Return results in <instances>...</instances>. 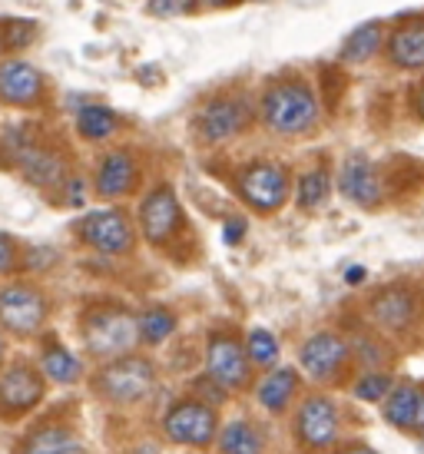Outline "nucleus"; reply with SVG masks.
<instances>
[{"instance_id":"obj_12","label":"nucleus","mask_w":424,"mask_h":454,"mask_svg":"<svg viewBox=\"0 0 424 454\" xmlns=\"http://www.w3.org/2000/svg\"><path fill=\"white\" fill-rule=\"evenodd\" d=\"M179 226H183V209H179L173 186H156L139 202V232L146 236V242L162 246V242L173 239V232Z\"/></svg>"},{"instance_id":"obj_4","label":"nucleus","mask_w":424,"mask_h":454,"mask_svg":"<svg viewBox=\"0 0 424 454\" xmlns=\"http://www.w3.org/2000/svg\"><path fill=\"white\" fill-rule=\"evenodd\" d=\"M156 385V368L143 355H123L116 362H103V368L93 379V388L100 391L113 404H137Z\"/></svg>"},{"instance_id":"obj_27","label":"nucleus","mask_w":424,"mask_h":454,"mask_svg":"<svg viewBox=\"0 0 424 454\" xmlns=\"http://www.w3.org/2000/svg\"><path fill=\"white\" fill-rule=\"evenodd\" d=\"M328 192H332V176L325 169H309L295 186V202H299V209L312 213V209H322Z\"/></svg>"},{"instance_id":"obj_33","label":"nucleus","mask_w":424,"mask_h":454,"mask_svg":"<svg viewBox=\"0 0 424 454\" xmlns=\"http://www.w3.org/2000/svg\"><path fill=\"white\" fill-rule=\"evenodd\" d=\"M17 259H20V253H17V242H13L7 232H0V276L13 272Z\"/></svg>"},{"instance_id":"obj_38","label":"nucleus","mask_w":424,"mask_h":454,"mask_svg":"<svg viewBox=\"0 0 424 454\" xmlns=\"http://www.w3.org/2000/svg\"><path fill=\"white\" fill-rule=\"evenodd\" d=\"M200 7H225V4H232V0H196Z\"/></svg>"},{"instance_id":"obj_32","label":"nucleus","mask_w":424,"mask_h":454,"mask_svg":"<svg viewBox=\"0 0 424 454\" xmlns=\"http://www.w3.org/2000/svg\"><path fill=\"white\" fill-rule=\"evenodd\" d=\"M196 7V0H146V11L153 17H183Z\"/></svg>"},{"instance_id":"obj_39","label":"nucleus","mask_w":424,"mask_h":454,"mask_svg":"<svg viewBox=\"0 0 424 454\" xmlns=\"http://www.w3.org/2000/svg\"><path fill=\"white\" fill-rule=\"evenodd\" d=\"M414 428L424 434V391H421V408H418V425H414Z\"/></svg>"},{"instance_id":"obj_6","label":"nucleus","mask_w":424,"mask_h":454,"mask_svg":"<svg viewBox=\"0 0 424 454\" xmlns=\"http://www.w3.org/2000/svg\"><path fill=\"white\" fill-rule=\"evenodd\" d=\"M47 312L51 305L43 299V292L27 282H13L7 289H0V328L11 335H20V339L37 335L47 322Z\"/></svg>"},{"instance_id":"obj_13","label":"nucleus","mask_w":424,"mask_h":454,"mask_svg":"<svg viewBox=\"0 0 424 454\" xmlns=\"http://www.w3.org/2000/svg\"><path fill=\"white\" fill-rule=\"evenodd\" d=\"M351 358V345L335 332H318L302 345V368L315 381H332Z\"/></svg>"},{"instance_id":"obj_19","label":"nucleus","mask_w":424,"mask_h":454,"mask_svg":"<svg viewBox=\"0 0 424 454\" xmlns=\"http://www.w3.org/2000/svg\"><path fill=\"white\" fill-rule=\"evenodd\" d=\"M385 51L398 70H424V17H408L395 27Z\"/></svg>"},{"instance_id":"obj_1","label":"nucleus","mask_w":424,"mask_h":454,"mask_svg":"<svg viewBox=\"0 0 424 454\" xmlns=\"http://www.w3.org/2000/svg\"><path fill=\"white\" fill-rule=\"evenodd\" d=\"M318 97L312 93L309 83L302 80H288V83H272L265 90L263 103H259V116L263 123L279 137H302L318 123Z\"/></svg>"},{"instance_id":"obj_31","label":"nucleus","mask_w":424,"mask_h":454,"mask_svg":"<svg viewBox=\"0 0 424 454\" xmlns=\"http://www.w3.org/2000/svg\"><path fill=\"white\" fill-rule=\"evenodd\" d=\"M7 37L0 40V43H7V47H27V43H34L37 37V24H30V20H7Z\"/></svg>"},{"instance_id":"obj_34","label":"nucleus","mask_w":424,"mask_h":454,"mask_svg":"<svg viewBox=\"0 0 424 454\" xmlns=\"http://www.w3.org/2000/svg\"><path fill=\"white\" fill-rule=\"evenodd\" d=\"M223 236H225V242H229V246H236V242L246 236V223H242V219H225Z\"/></svg>"},{"instance_id":"obj_11","label":"nucleus","mask_w":424,"mask_h":454,"mask_svg":"<svg viewBox=\"0 0 424 454\" xmlns=\"http://www.w3.org/2000/svg\"><path fill=\"white\" fill-rule=\"evenodd\" d=\"M43 402V375L34 365H11L0 375V418H20Z\"/></svg>"},{"instance_id":"obj_20","label":"nucleus","mask_w":424,"mask_h":454,"mask_svg":"<svg viewBox=\"0 0 424 454\" xmlns=\"http://www.w3.org/2000/svg\"><path fill=\"white\" fill-rule=\"evenodd\" d=\"M17 454H87V448L70 428L43 425V428H34L27 434Z\"/></svg>"},{"instance_id":"obj_10","label":"nucleus","mask_w":424,"mask_h":454,"mask_svg":"<svg viewBox=\"0 0 424 454\" xmlns=\"http://www.w3.org/2000/svg\"><path fill=\"white\" fill-rule=\"evenodd\" d=\"M206 372L219 388H246L252 379V362L232 335H212L206 345Z\"/></svg>"},{"instance_id":"obj_14","label":"nucleus","mask_w":424,"mask_h":454,"mask_svg":"<svg viewBox=\"0 0 424 454\" xmlns=\"http://www.w3.org/2000/svg\"><path fill=\"white\" fill-rule=\"evenodd\" d=\"M295 434L309 451H325L338 438V411L325 395L305 398L295 415Z\"/></svg>"},{"instance_id":"obj_23","label":"nucleus","mask_w":424,"mask_h":454,"mask_svg":"<svg viewBox=\"0 0 424 454\" xmlns=\"http://www.w3.org/2000/svg\"><path fill=\"white\" fill-rule=\"evenodd\" d=\"M418 408H421V391L414 385H398L391 388L385 402V418L395 428H414L418 425Z\"/></svg>"},{"instance_id":"obj_22","label":"nucleus","mask_w":424,"mask_h":454,"mask_svg":"<svg viewBox=\"0 0 424 454\" xmlns=\"http://www.w3.org/2000/svg\"><path fill=\"white\" fill-rule=\"evenodd\" d=\"M40 375L57 381V385H74V381H80L83 368H80L74 352H67L60 341L51 339L40 352Z\"/></svg>"},{"instance_id":"obj_17","label":"nucleus","mask_w":424,"mask_h":454,"mask_svg":"<svg viewBox=\"0 0 424 454\" xmlns=\"http://www.w3.org/2000/svg\"><path fill=\"white\" fill-rule=\"evenodd\" d=\"M338 190L345 192V200H351L355 206H365V209H372V206L385 200V186L378 179V169L365 156H351V160L342 163Z\"/></svg>"},{"instance_id":"obj_29","label":"nucleus","mask_w":424,"mask_h":454,"mask_svg":"<svg viewBox=\"0 0 424 454\" xmlns=\"http://www.w3.org/2000/svg\"><path fill=\"white\" fill-rule=\"evenodd\" d=\"M246 355H249L252 365L269 368L279 362V341L269 328H252L249 339H246Z\"/></svg>"},{"instance_id":"obj_16","label":"nucleus","mask_w":424,"mask_h":454,"mask_svg":"<svg viewBox=\"0 0 424 454\" xmlns=\"http://www.w3.org/2000/svg\"><path fill=\"white\" fill-rule=\"evenodd\" d=\"M43 97V74L27 60L0 64V103L7 106H37Z\"/></svg>"},{"instance_id":"obj_30","label":"nucleus","mask_w":424,"mask_h":454,"mask_svg":"<svg viewBox=\"0 0 424 454\" xmlns=\"http://www.w3.org/2000/svg\"><path fill=\"white\" fill-rule=\"evenodd\" d=\"M385 395H391V379L385 372H365L362 379L355 381V398H362V402H381Z\"/></svg>"},{"instance_id":"obj_28","label":"nucleus","mask_w":424,"mask_h":454,"mask_svg":"<svg viewBox=\"0 0 424 454\" xmlns=\"http://www.w3.org/2000/svg\"><path fill=\"white\" fill-rule=\"evenodd\" d=\"M137 325L143 345H160L176 332V316L169 309H146L143 316H137Z\"/></svg>"},{"instance_id":"obj_18","label":"nucleus","mask_w":424,"mask_h":454,"mask_svg":"<svg viewBox=\"0 0 424 454\" xmlns=\"http://www.w3.org/2000/svg\"><path fill=\"white\" fill-rule=\"evenodd\" d=\"M137 179H139L137 156L126 150H113L97 166L93 186H97V196H103V200H120V196H126V192L137 186Z\"/></svg>"},{"instance_id":"obj_35","label":"nucleus","mask_w":424,"mask_h":454,"mask_svg":"<svg viewBox=\"0 0 424 454\" xmlns=\"http://www.w3.org/2000/svg\"><path fill=\"white\" fill-rule=\"evenodd\" d=\"M67 186H70V202H83V183H80V179H70V183H67Z\"/></svg>"},{"instance_id":"obj_37","label":"nucleus","mask_w":424,"mask_h":454,"mask_svg":"<svg viewBox=\"0 0 424 454\" xmlns=\"http://www.w3.org/2000/svg\"><path fill=\"white\" fill-rule=\"evenodd\" d=\"M345 278L355 286V282H362V278H365V269H358V265H355V269H349V276H345Z\"/></svg>"},{"instance_id":"obj_7","label":"nucleus","mask_w":424,"mask_h":454,"mask_svg":"<svg viewBox=\"0 0 424 454\" xmlns=\"http://www.w3.org/2000/svg\"><path fill=\"white\" fill-rule=\"evenodd\" d=\"M162 428H166V438L176 444H186V448H206L216 438V428H219V418H216V408L206 402H196V398H183L176 402L166 418H162Z\"/></svg>"},{"instance_id":"obj_21","label":"nucleus","mask_w":424,"mask_h":454,"mask_svg":"<svg viewBox=\"0 0 424 454\" xmlns=\"http://www.w3.org/2000/svg\"><path fill=\"white\" fill-rule=\"evenodd\" d=\"M295 388H299L295 368H272V372L255 385V398H259V404H263L265 411H282V408L292 402Z\"/></svg>"},{"instance_id":"obj_41","label":"nucleus","mask_w":424,"mask_h":454,"mask_svg":"<svg viewBox=\"0 0 424 454\" xmlns=\"http://www.w3.org/2000/svg\"><path fill=\"white\" fill-rule=\"evenodd\" d=\"M0 362H4V335H0Z\"/></svg>"},{"instance_id":"obj_2","label":"nucleus","mask_w":424,"mask_h":454,"mask_svg":"<svg viewBox=\"0 0 424 454\" xmlns=\"http://www.w3.org/2000/svg\"><path fill=\"white\" fill-rule=\"evenodd\" d=\"M83 341L87 352L100 362H116L123 355H133L139 345L137 316L120 305H97L83 316Z\"/></svg>"},{"instance_id":"obj_25","label":"nucleus","mask_w":424,"mask_h":454,"mask_svg":"<svg viewBox=\"0 0 424 454\" xmlns=\"http://www.w3.org/2000/svg\"><path fill=\"white\" fill-rule=\"evenodd\" d=\"M120 129V120L110 106H100V103H90L76 114V133L90 143H100V139H110L113 133Z\"/></svg>"},{"instance_id":"obj_8","label":"nucleus","mask_w":424,"mask_h":454,"mask_svg":"<svg viewBox=\"0 0 424 454\" xmlns=\"http://www.w3.org/2000/svg\"><path fill=\"white\" fill-rule=\"evenodd\" d=\"M252 123V103L246 97H216L196 116V133L202 143H225Z\"/></svg>"},{"instance_id":"obj_15","label":"nucleus","mask_w":424,"mask_h":454,"mask_svg":"<svg viewBox=\"0 0 424 454\" xmlns=\"http://www.w3.org/2000/svg\"><path fill=\"white\" fill-rule=\"evenodd\" d=\"M368 318L391 335H401L418 322V295L404 286H388L368 302Z\"/></svg>"},{"instance_id":"obj_3","label":"nucleus","mask_w":424,"mask_h":454,"mask_svg":"<svg viewBox=\"0 0 424 454\" xmlns=\"http://www.w3.org/2000/svg\"><path fill=\"white\" fill-rule=\"evenodd\" d=\"M4 156H7V163L17 166L40 190H60V186H67V173H70L67 160L57 150H51L40 139L30 137L27 129L20 127L7 129V137H4Z\"/></svg>"},{"instance_id":"obj_9","label":"nucleus","mask_w":424,"mask_h":454,"mask_svg":"<svg viewBox=\"0 0 424 454\" xmlns=\"http://www.w3.org/2000/svg\"><path fill=\"white\" fill-rule=\"evenodd\" d=\"M76 232L90 249L103 255H123L133 249V226L120 209H97V213L83 215Z\"/></svg>"},{"instance_id":"obj_24","label":"nucleus","mask_w":424,"mask_h":454,"mask_svg":"<svg viewBox=\"0 0 424 454\" xmlns=\"http://www.w3.org/2000/svg\"><path fill=\"white\" fill-rule=\"evenodd\" d=\"M381 40H385L381 24L355 27L349 34V40L342 43V60H345V64H368L374 53L381 51Z\"/></svg>"},{"instance_id":"obj_26","label":"nucleus","mask_w":424,"mask_h":454,"mask_svg":"<svg viewBox=\"0 0 424 454\" xmlns=\"http://www.w3.org/2000/svg\"><path fill=\"white\" fill-rule=\"evenodd\" d=\"M219 451L223 454H263V434L252 428V421L236 418L229 421L219 434Z\"/></svg>"},{"instance_id":"obj_36","label":"nucleus","mask_w":424,"mask_h":454,"mask_svg":"<svg viewBox=\"0 0 424 454\" xmlns=\"http://www.w3.org/2000/svg\"><path fill=\"white\" fill-rule=\"evenodd\" d=\"M338 454H374V451L365 448V444H351V448H345V451H338Z\"/></svg>"},{"instance_id":"obj_40","label":"nucleus","mask_w":424,"mask_h":454,"mask_svg":"<svg viewBox=\"0 0 424 454\" xmlns=\"http://www.w3.org/2000/svg\"><path fill=\"white\" fill-rule=\"evenodd\" d=\"M418 114H421V120H424V90H421V97H418Z\"/></svg>"},{"instance_id":"obj_5","label":"nucleus","mask_w":424,"mask_h":454,"mask_svg":"<svg viewBox=\"0 0 424 454\" xmlns=\"http://www.w3.org/2000/svg\"><path fill=\"white\" fill-rule=\"evenodd\" d=\"M236 190L255 213H275L288 200V173L282 163L255 160L236 176Z\"/></svg>"}]
</instances>
